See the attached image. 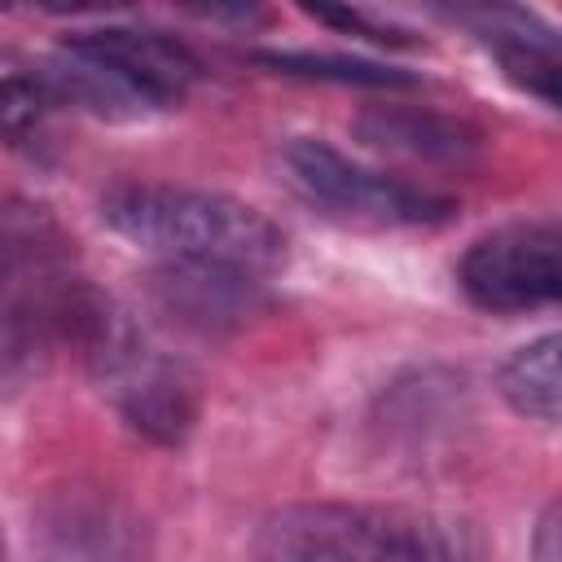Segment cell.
I'll use <instances>...</instances> for the list:
<instances>
[{"label": "cell", "mask_w": 562, "mask_h": 562, "mask_svg": "<svg viewBox=\"0 0 562 562\" xmlns=\"http://www.w3.org/2000/svg\"><path fill=\"white\" fill-rule=\"evenodd\" d=\"M101 220L158 259L224 263L255 277L285 268V233L259 206L220 189L127 180L101 198Z\"/></svg>", "instance_id": "cell-1"}, {"label": "cell", "mask_w": 562, "mask_h": 562, "mask_svg": "<svg viewBox=\"0 0 562 562\" xmlns=\"http://www.w3.org/2000/svg\"><path fill=\"white\" fill-rule=\"evenodd\" d=\"M474 544L448 518L360 501H299L255 527L259 562H461Z\"/></svg>", "instance_id": "cell-2"}, {"label": "cell", "mask_w": 562, "mask_h": 562, "mask_svg": "<svg viewBox=\"0 0 562 562\" xmlns=\"http://www.w3.org/2000/svg\"><path fill=\"white\" fill-rule=\"evenodd\" d=\"M281 180L290 193H299L312 211L356 224V228H430L452 220L457 202L422 189L413 180L386 176L378 167H364L316 136H294L281 145Z\"/></svg>", "instance_id": "cell-3"}, {"label": "cell", "mask_w": 562, "mask_h": 562, "mask_svg": "<svg viewBox=\"0 0 562 562\" xmlns=\"http://www.w3.org/2000/svg\"><path fill=\"white\" fill-rule=\"evenodd\" d=\"M457 285L496 316L562 307V215L514 220L474 237L457 263Z\"/></svg>", "instance_id": "cell-4"}, {"label": "cell", "mask_w": 562, "mask_h": 562, "mask_svg": "<svg viewBox=\"0 0 562 562\" xmlns=\"http://www.w3.org/2000/svg\"><path fill=\"white\" fill-rule=\"evenodd\" d=\"M88 369L140 439L158 448H180L193 435L202 413L198 373L180 356L149 347L136 334V325H127Z\"/></svg>", "instance_id": "cell-5"}, {"label": "cell", "mask_w": 562, "mask_h": 562, "mask_svg": "<svg viewBox=\"0 0 562 562\" xmlns=\"http://www.w3.org/2000/svg\"><path fill=\"white\" fill-rule=\"evenodd\" d=\"M149 307L184 334L198 338H220L272 307L263 277L224 268V263H180V259H158V268L145 277Z\"/></svg>", "instance_id": "cell-6"}, {"label": "cell", "mask_w": 562, "mask_h": 562, "mask_svg": "<svg viewBox=\"0 0 562 562\" xmlns=\"http://www.w3.org/2000/svg\"><path fill=\"white\" fill-rule=\"evenodd\" d=\"M70 44H79L83 53L101 57L110 70H119L158 114L176 110L189 88L202 75V61L193 57V48L167 31H149V26H92V31H70Z\"/></svg>", "instance_id": "cell-7"}, {"label": "cell", "mask_w": 562, "mask_h": 562, "mask_svg": "<svg viewBox=\"0 0 562 562\" xmlns=\"http://www.w3.org/2000/svg\"><path fill=\"white\" fill-rule=\"evenodd\" d=\"M492 48L501 70L531 97L562 110V31L527 9H470L457 13Z\"/></svg>", "instance_id": "cell-8"}, {"label": "cell", "mask_w": 562, "mask_h": 562, "mask_svg": "<svg viewBox=\"0 0 562 562\" xmlns=\"http://www.w3.org/2000/svg\"><path fill=\"white\" fill-rule=\"evenodd\" d=\"M356 136L369 149L404 154L413 162H465L479 149V132L470 123L422 105H369L356 119Z\"/></svg>", "instance_id": "cell-9"}, {"label": "cell", "mask_w": 562, "mask_h": 562, "mask_svg": "<svg viewBox=\"0 0 562 562\" xmlns=\"http://www.w3.org/2000/svg\"><path fill=\"white\" fill-rule=\"evenodd\" d=\"M496 391L518 417L562 426V329L514 347L496 369Z\"/></svg>", "instance_id": "cell-10"}, {"label": "cell", "mask_w": 562, "mask_h": 562, "mask_svg": "<svg viewBox=\"0 0 562 562\" xmlns=\"http://www.w3.org/2000/svg\"><path fill=\"white\" fill-rule=\"evenodd\" d=\"M48 562H127L132 536L101 501H61L44 522Z\"/></svg>", "instance_id": "cell-11"}, {"label": "cell", "mask_w": 562, "mask_h": 562, "mask_svg": "<svg viewBox=\"0 0 562 562\" xmlns=\"http://www.w3.org/2000/svg\"><path fill=\"white\" fill-rule=\"evenodd\" d=\"M259 66H272L277 75L294 79H329V83H369V88H404L413 75L378 66V61H356V57H325V53H259Z\"/></svg>", "instance_id": "cell-12"}, {"label": "cell", "mask_w": 562, "mask_h": 562, "mask_svg": "<svg viewBox=\"0 0 562 562\" xmlns=\"http://www.w3.org/2000/svg\"><path fill=\"white\" fill-rule=\"evenodd\" d=\"M57 105L48 101L44 83L35 79V70L26 66H9L4 70V88H0V119H4V136L13 149H35L44 140V119Z\"/></svg>", "instance_id": "cell-13"}, {"label": "cell", "mask_w": 562, "mask_h": 562, "mask_svg": "<svg viewBox=\"0 0 562 562\" xmlns=\"http://www.w3.org/2000/svg\"><path fill=\"white\" fill-rule=\"evenodd\" d=\"M316 22H329V26H342V31H356V35H364V40H378V44H408L400 31H391V26H382V22H373V18H364L360 9H307Z\"/></svg>", "instance_id": "cell-14"}, {"label": "cell", "mask_w": 562, "mask_h": 562, "mask_svg": "<svg viewBox=\"0 0 562 562\" xmlns=\"http://www.w3.org/2000/svg\"><path fill=\"white\" fill-rule=\"evenodd\" d=\"M531 558L536 562H562V492L540 509L531 531Z\"/></svg>", "instance_id": "cell-15"}, {"label": "cell", "mask_w": 562, "mask_h": 562, "mask_svg": "<svg viewBox=\"0 0 562 562\" xmlns=\"http://www.w3.org/2000/svg\"><path fill=\"white\" fill-rule=\"evenodd\" d=\"M461 562H483V553H479V544H474V549H470V553H465Z\"/></svg>", "instance_id": "cell-16"}]
</instances>
